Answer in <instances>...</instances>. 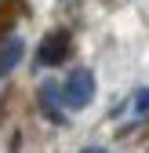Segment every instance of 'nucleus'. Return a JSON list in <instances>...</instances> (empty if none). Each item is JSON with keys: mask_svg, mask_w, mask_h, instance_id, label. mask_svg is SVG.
<instances>
[{"mask_svg": "<svg viewBox=\"0 0 149 153\" xmlns=\"http://www.w3.org/2000/svg\"><path fill=\"white\" fill-rule=\"evenodd\" d=\"M95 88H98V80H95V73H91L87 66L73 69L66 76V84H62V102H66V109H84L91 99H95Z\"/></svg>", "mask_w": 149, "mask_h": 153, "instance_id": "f257e3e1", "label": "nucleus"}, {"mask_svg": "<svg viewBox=\"0 0 149 153\" xmlns=\"http://www.w3.org/2000/svg\"><path fill=\"white\" fill-rule=\"evenodd\" d=\"M69 51H73L69 33L66 29H55V33H47L44 40H40V48H36V62H40V66H62L69 59Z\"/></svg>", "mask_w": 149, "mask_h": 153, "instance_id": "f03ea898", "label": "nucleus"}, {"mask_svg": "<svg viewBox=\"0 0 149 153\" xmlns=\"http://www.w3.org/2000/svg\"><path fill=\"white\" fill-rule=\"evenodd\" d=\"M22 55H26V44H22V36H4V40H0V80H4V76L22 62Z\"/></svg>", "mask_w": 149, "mask_h": 153, "instance_id": "7ed1b4c3", "label": "nucleus"}, {"mask_svg": "<svg viewBox=\"0 0 149 153\" xmlns=\"http://www.w3.org/2000/svg\"><path fill=\"white\" fill-rule=\"evenodd\" d=\"M58 95H62V91H58V84H51V80H47V84H40V109L47 113L55 124H62V120H66V113H62V99H58Z\"/></svg>", "mask_w": 149, "mask_h": 153, "instance_id": "20e7f679", "label": "nucleus"}, {"mask_svg": "<svg viewBox=\"0 0 149 153\" xmlns=\"http://www.w3.org/2000/svg\"><path fill=\"white\" fill-rule=\"evenodd\" d=\"M135 109H138V117H145V113H149V91H138V102H135Z\"/></svg>", "mask_w": 149, "mask_h": 153, "instance_id": "39448f33", "label": "nucleus"}, {"mask_svg": "<svg viewBox=\"0 0 149 153\" xmlns=\"http://www.w3.org/2000/svg\"><path fill=\"white\" fill-rule=\"evenodd\" d=\"M80 153H105L102 146H87V149H80Z\"/></svg>", "mask_w": 149, "mask_h": 153, "instance_id": "423d86ee", "label": "nucleus"}, {"mask_svg": "<svg viewBox=\"0 0 149 153\" xmlns=\"http://www.w3.org/2000/svg\"><path fill=\"white\" fill-rule=\"evenodd\" d=\"M0 22H4V0H0Z\"/></svg>", "mask_w": 149, "mask_h": 153, "instance_id": "0eeeda50", "label": "nucleus"}]
</instances>
